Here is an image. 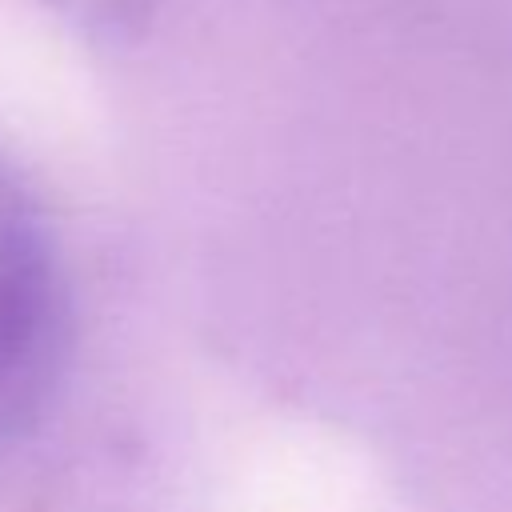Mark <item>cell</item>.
Returning a JSON list of instances; mask_svg holds the SVG:
<instances>
[{"label": "cell", "instance_id": "cell-1", "mask_svg": "<svg viewBox=\"0 0 512 512\" xmlns=\"http://www.w3.org/2000/svg\"><path fill=\"white\" fill-rule=\"evenodd\" d=\"M76 344V292L52 204L0 148V452L60 400Z\"/></svg>", "mask_w": 512, "mask_h": 512}, {"label": "cell", "instance_id": "cell-2", "mask_svg": "<svg viewBox=\"0 0 512 512\" xmlns=\"http://www.w3.org/2000/svg\"><path fill=\"white\" fill-rule=\"evenodd\" d=\"M60 12H72L76 20L100 28H128L132 16L144 12V0H52Z\"/></svg>", "mask_w": 512, "mask_h": 512}]
</instances>
